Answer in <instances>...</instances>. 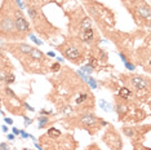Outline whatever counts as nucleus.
<instances>
[{"label": "nucleus", "mask_w": 151, "mask_h": 150, "mask_svg": "<svg viewBox=\"0 0 151 150\" xmlns=\"http://www.w3.org/2000/svg\"><path fill=\"white\" fill-rule=\"evenodd\" d=\"M84 5L88 9L89 14L97 21L98 26L105 30H112L115 26V19L112 12L107 9L101 3H97L94 0H84Z\"/></svg>", "instance_id": "1"}, {"label": "nucleus", "mask_w": 151, "mask_h": 150, "mask_svg": "<svg viewBox=\"0 0 151 150\" xmlns=\"http://www.w3.org/2000/svg\"><path fill=\"white\" fill-rule=\"evenodd\" d=\"M58 50L63 54V57L70 62L80 65L85 60V44L79 38H70L65 40L62 44L57 47Z\"/></svg>", "instance_id": "2"}, {"label": "nucleus", "mask_w": 151, "mask_h": 150, "mask_svg": "<svg viewBox=\"0 0 151 150\" xmlns=\"http://www.w3.org/2000/svg\"><path fill=\"white\" fill-rule=\"evenodd\" d=\"M27 13L34 23V27L44 39H50L57 32V29L52 23L48 21V18L44 16L40 6L37 5H27Z\"/></svg>", "instance_id": "3"}, {"label": "nucleus", "mask_w": 151, "mask_h": 150, "mask_svg": "<svg viewBox=\"0 0 151 150\" xmlns=\"http://www.w3.org/2000/svg\"><path fill=\"white\" fill-rule=\"evenodd\" d=\"M68 120H70L71 125H74L76 128L87 129L91 135H94L101 125H107V122L96 117L93 112H83V114H79L76 118L68 117Z\"/></svg>", "instance_id": "4"}, {"label": "nucleus", "mask_w": 151, "mask_h": 150, "mask_svg": "<svg viewBox=\"0 0 151 150\" xmlns=\"http://www.w3.org/2000/svg\"><path fill=\"white\" fill-rule=\"evenodd\" d=\"M124 5L130 12V14L133 16V18L136 19L137 23H139L141 21L142 22L141 25H143V21H146V25L150 26L151 11H150V5L145 0H125Z\"/></svg>", "instance_id": "5"}, {"label": "nucleus", "mask_w": 151, "mask_h": 150, "mask_svg": "<svg viewBox=\"0 0 151 150\" xmlns=\"http://www.w3.org/2000/svg\"><path fill=\"white\" fill-rule=\"evenodd\" d=\"M0 39H6V40L25 39V36L17 31L14 19H13V17L11 14L0 16Z\"/></svg>", "instance_id": "6"}, {"label": "nucleus", "mask_w": 151, "mask_h": 150, "mask_svg": "<svg viewBox=\"0 0 151 150\" xmlns=\"http://www.w3.org/2000/svg\"><path fill=\"white\" fill-rule=\"evenodd\" d=\"M3 102L5 105V109L12 114L23 115L25 117V104L19 100L18 96L13 92L9 87H3Z\"/></svg>", "instance_id": "7"}, {"label": "nucleus", "mask_w": 151, "mask_h": 150, "mask_svg": "<svg viewBox=\"0 0 151 150\" xmlns=\"http://www.w3.org/2000/svg\"><path fill=\"white\" fill-rule=\"evenodd\" d=\"M68 17L71 19V27L75 29L80 35L84 30L91 29L92 27V18L89 16H87L83 11V8H76L74 12L68 13Z\"/></svg>", "instance_id": "8"}, {"label": "nucleus", "mask_w": 151, "mask_h": 150, "mask_svg": "<svg viewBox=\"0 0 151 150\" xmlns=\"http://www.w3.org/2000/svg\"><path fill=\"white\" fill-rule=\"evenodd\" d=\"M102 141L106 144V146L110 150H123V140L122 136L116 129L112 127H109L107 131L102 136Z\"/></svg>", "instance_id": "9"}, {"label": "nucleus", "mask_w": 151, "mask_h": 150, "mask_svg": "<svg viewBox=\"0 0 151 150\" xmlns=\"http://www.w3.org/2000/svg\"><path fill=\"white\" fill-rule=\"evenodd\" d=\"M124 80L138 92H149L150 89V79L143 75H130L128 78H124Z\"/></svg>", "instance_id": "10"}, {"label": "nucleus", "mask_w": 151, "mask_h": 150, "mask_svg": "<svg viewBox=\"0 0 151 150\" xmlns=\"http://www.w3.org/2000/svg\"><path fill=\"white\" fill-rule=\"evenodd\" d=\"M1 48H5L8 52H11L16 58L21 60L22 57H25L30 53L32 47L26 43H11V44H6V45H1Z\"/></svg>", "instance_id": "11"}, {"label": "nucleus", "mask_w": 151, "mask_h": 150, "mask_svg": "<svg viewBox=\"0 0 151 150\" xmlns=\"http://www.w3.org/2000/svg\"><path fill=\"white\" fill-rule=\"evenodd\" d=\"M79 39H80L84 44H93V45H96V44L98 43V40H99L97 32H96L92 27L91 29L84 30V31L79 35Z\"/></svg>", "instance_id": "12"}, {"label": "nucleus", "mask_w": 151, "mask_h": 150, "mask_svg": "<svg viewBox=\"0 0 151 150\" xmlns=\"http://www.w3.org/2000/svg\"><path fill=\"white\" fill-rule=\"evenodd\" d=\"M13 71V66L4 54L0 53V81H4L5 76Z\"/></svg>", "instance_id": "13"}, {"label": "nucleus", "mask_w": 151, "mask_h": 150, "mask_svg": "<svg viewBox=\"0 0 151 150\" xmlns=\"http://www.w3.org/2000/svg\"><path fill=\"white\" fill-rule=\"evenodd\" d=\"M123 133L129 138H136L137 135H138V129L136 127H132V125H124L123 127Z\"/></svg>", "instance_id": "14"}, {"label": "nucleus", "mask_w": 151, "mask_h": 150, "mask_svg": "<svg viewBox=\"0 0 151 150\" xmlns=\"http://www.w3.org/2000/svg\"><path fill=\"white\" fill-rule=\"evenodd\" d=\"M29 56L31 57V58H34V60H37V61H47L45 54H44L39 48H32L31 50H30Z\"/></svg>", "instance_id": "15"}, {"label": "nucleus", "mask_w": 151, "mask_h": 150, "mask_svg": "<svg viewBox=\"0 0 151 150\" xmlns=\"http://www.w3.org/2000/svg\"><path fill=\"white\" fill-rule=\"evenodd\" d=\"M118 96L120 97V98H123V100H129L130 97L133 96V92H132V89L130 88H128V87H122L119 89V94Z\"/></svg>", "instance_id": "16"}, {"label": "nucleus", "mask_w": 151, "mask_h": 150, "mask_svg": "<svg viewBox=\"0 0 151 150\" xmlns=\"http://www.w3.org/2000/svg\"><path fill=\"white\" fill-rule=\"evenodd\" d=\"M37 122H39V129L45 128L49 125V117H45V115L40 114L39 117H37Z\"/></svg>", "instance_id": "17"}, {"label": "nucleus", "mask_w": 151, "mask_h": 150, "mask_svg": "<svg viewBox=\"0 0 151 150\" xmlns=\"http://www.w3.org/2000/svg\"><path fill=\"white\" fill-rule=\"evenodd\" d=\"M61 135H62V133H61L60 129H57L54 127L49 128V129H48V132H47V136H48V137H50V138H60Z\"/></svg>", "instance_id": "18"}, {"label": "nucleus", "mask_w": 151, "mask_h": 150, "mask_svg": "<svg viewBox=\"0 0 151 150\" xmlns=\"http://www.w3.org/2000/svg\"><path fill=\"white\" fill-rule=\"evenodd\" d=\"M99 106H101L102 110H105V111H111L112 110V106H111V104L107 101H105V100H101V102H99Z\"/></svg>", "instance_id": "19"}, {"label": "nucleus", "mask_w": 151, "mask_h": 150, "mask_svg": "<svg viewBox=\"0 0 151 150\" xmlns=\"http://www.w3.org/2000/svg\"><path fill=\"white\" fill-rule=\"evenodd\" d=\"M14 79H16V78H14V75H13V73H11V74H8V75H6V76H5L4 81H5L6 84H12L13 81H14Z\"/></svg>", "instance_id": "20"}, {"label": "nucleus", "mask_w": 151, "mask_h": 150, "mask_svg": "<svg viewBox=\"0 0 151 150\" xmlns=\"http://www.w3.org/2000/svg\"><path fill=\"white\" fill-rule=\"evenodd\" d=\"M60 70H61L60 62H56V63H52V65H50V71H53V73H58Z\"/></svg>", "instance_id": "21"}, {"label": "nucleus", "mask_w": 151, "mask_h": 150, "mask_svg": "<svg viewBox=\"0 0 151 150\" xmlns=\"http://www.w3.org/2000/svg\"><path fill=\"white\" fill-rule=\"evenodd\" d=\"M30 39H31V40H32V42L35 43V44H37V45H42V44H43L42 40H39V39H37V38H36L35 35H34V34H30Z\"/></svg>", "instance_id": "22"}, {"label": "nucleus", "mask_w": 151, "mask_h": 150, "mask_svg": "<svg viewBox=\"0 0 151 150\" xmlns=\"http://www.w3.org/2000/svg\"><path fill=\"white\" fill-rule=\"evenodd\" d=\"M81 71H87L88 75H91V73L93 71V67H91L89 65H84V66L81 67Z\"/></svg>", "instance_id": "23"}, {"label": "nucleus", "mask_w": 151, "mask_h": 150, "mask_svg": "<svg viewBox=\"0 0 151 150\" xmlns=\"http://www.w3.org/2000/svg\"><path fill=\"white\" fill-rule=\"evenodd\" d=\"M88 83L89 84H91V87L92 88H93V89H94V88H97V84H96V81H94V79H93V78H88Z\"/></svg>", "instance_id": "24"}, {"label": "nucleus", "mask_w": 151, "mask_h": 150, "mask_svg": "<svg viewBox=\"0 0 151 150\" xmlns=\"http://www.w3.org/2000/svg\"><path fill=\"white\" fill-rule=\"evenodd\" d=\"M124 63H125V67H127V69H128V70H134V69H136V66H134V65H133V63H130L129 61H127V62H124Z\"/></svg>", "instance_id": "25"}, {"label": "nucleus", "mask_w": 151, "mask_h": 150, "mask_svg": "<svg viewBox=\"0 0 151 150\" xmlns=\"http://www.w3.org/2000/svg\"><path fill=\"white\" fill-rule=\"evenodd\" d=\"M87 150H101V149L98 148L97 144H91V145H89L88 148H87Z\"/></svg>", "instance_id": "26"}, {"label": "nucleus", "mask_w": 151, "mask_h": 150, "mask_svg": "<svg viewBox=\"0 0 151 150\" xmlns=\"http://www.w3.org/2000/svg\"><path fill=\"white\" fill-rule=\"evenodd\" d=\"M9 148H11V146L6 144V142H3V144H0V150H9Z\"/></svg>", "instance_id": "27"}, {"label": "nucleus", "mask_w": 151, "mask_h": 150, "mask_svg": "<svg viewBox=\"0 0 151 150\" xmlns=\"http://www.w3.org/2000/svg\"><path fill=\"white\" fill-rule=\"evenodd\" d=\"M19 133H21V131H19V129H18V128L13 127V135H14V136H18Z\"/></svg>", "instance_id": "28"}, {"label": "nucleus", "mask_w": 151, "mask_h": 150, "mask_svg": "<svg viewBox=\"0 0 151 150\" xmlns=\"http://www.w3.org/2000/svg\"><path fill=\"white\" fill-rule=\"evenodd\" d=\"M23 118H25V125H29V124H31V123H32L31 119H29L27 117H23Z\"/></svg>", "instance_id": "29"}, {"label": "nucleus", "mask_w": 151, "mask_h": 150, "mask_svg": "<svg viewBox=\"0 0 151 150\" xmlns=\"http://www.w3.org/2000/svg\"><path fill=\"white\" fill-rule=\"evenodd\" d=\"M40 114H42V115H47V117H49V115L52 114V112H50V111H47V110H42V111H40Z\"/></svg>", "instance_id": "30"}, {"label": "nucleus", "mask_w": 151, "mask_h": 150, "mask_svg": "<svg viewBox=\"0 0 151 150\" xmlns=\"http://www.w3.org/2000/svg\"><path fill=\"white\" fill-rule=\"evenodd\" d=\"M4 120H5V123H6V124H13V120H12L11 118H5Z\"/></svg>", "instance_id": "31"}, {"label": "nucleus", "mask_w": 151, "mask_h": 150, "mask_svg": "<svg viewBox=\"0 0 151 150\" xmlns=\"http://www.w3.org/2000/svg\"><path fill=\"white\" fill-rule=\"evenodd\" d=\"M8 138L11 140V141H12V140H14V135H13V133H9V135H8Z\"/></svg>", "instance_id": "32"}, {"label": "nucleus", "mask_w": 151, "mask_h": 150, "mask_svg": "<svg viewBox=\"0 0 151 150\" xmlns=\"http://www.w3.org/2000/svg\"><path fill=\"white\" fill-rule=\"evenodd\" d=\"M35 148H37L39 150H43V148H42V145L40 144H37V142H35Z\"/></svg>", "instance_id": "33"}, {"label": "nucleus", "mask_w": 151, "mask_h": 150, "mask_svg": "<svg viewBox=\"0 0 151 150\" xmlns=\"http://www.w3.org/2000/svg\"><path fill=\"white\" fill-rule=\"evenodd\" d=\"M48 56H49V57H56V54H54V52L50 50V52H48Z\"/></svg>", "instance_id": "34"}, {"label": "nucleus", "mask_w": 151, "mask_h": 150, "mask_svg": "<svg viewBox=\"0 0 151 150\" xmlns=\"http://www.w3.org/2000/svg\"><path fill=\"white\" fill-rule=\"evenodd\" d=\"M3 132H6V131H8V128H6V125H3Z\"/></svg>", "instance_id": "35"}, {"label": "nucleus", "mask_w": 151, "mask_h": 150, "mask_svg": "<svg viewBox=\"0 0 151 150\" xmlns=\"http://www.w3.org/2000/svg\"><path fill=\"white\" fill-rule=\"evenodd\" d=\"M0 102H1V97H0Z\"/></svg>", "instance_id": "36"}]
</instances>
